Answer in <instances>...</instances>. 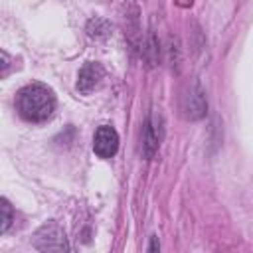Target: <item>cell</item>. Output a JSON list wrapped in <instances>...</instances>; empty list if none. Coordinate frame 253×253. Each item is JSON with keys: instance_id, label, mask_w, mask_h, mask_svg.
Listing matches in <instances>:
<instances>
[{"instance_id": "cell-1", "label": "cell", "mask_w": 253, "mask_h": 253, "mask_svg": "<svg viewBox=\"0 0 253 253\" xmlns=\"http://www.w3.org/2000/svg\"><path fill=\"white\" fill-rule=\"evenodd\" d=\"M16 109L20 117L30 123L47 121L55 111V95L51 89H47L42 83L26 85L24 89L18 91Z\"/></svg>"}, {"instance_id": "cell-2", "label": "cell", "mask_w": 253, "mask_h": 253, "mask_svg": "<svg viewBox=\"0 0 253 253\" xmlns=\"http://www.w3.org/2000/svg\"><path fill=\"white\" fill-rule=\"evenodd\" d=\"M36 249L40 251H63L69 249L65 233L57 223H47L36 233Z\"/></svg>"}, {"instance_id": "cell-3", "label": "cell", "mask_w": 253, "mask_h": 253, "mask_svg": "<svg viewBox=\"0 0 253 253\" xmlns=\"http://www.w3.org/2000/svg\"><path fill=\"white\" fill-rule=\"evenodd\" d=\"M117 148H119V134L113 126L109 125H103L97 128L95 136H93V150L97 156L101 158H111L117 154Z\"/></svg>"}, {"instance_id": "cell-4", "label": "cell", "mask_w": 253, "mask_h": 253, "mask_svg": "<svg viewBox=\"0 0 253 253\" xmlns=\"http://www.w3.org/2000/svg\"><path fill=\"white\" fill-rule=\"evenodd\" d=\"M101 79H103V67L97 61H87L77 73V85L75 87L81 93H89L101 83Z\"/></svg>"}, {"instance_id": "cell-5", "label": "cell", "mask_w": 253, "mask_h": 253, "mask_svg": "<svg viewBox=\"0 0 253 253\" xmlns=\"http://www.w3.org/2000/svg\"><path fill=\"white\" fill-rule=\"evenodd\" d=\"M160 138H162V126H160L156 117H150L144 130H142V152H144V156H148V158L154 156V152L158 150Z\"/></svg>"}, {"instance_id": "cell-6", "label": "cell", "mask_w": 253, "mask_h": 253, "mask_svg": "<svg viewBox=\"0 0 253 253\" xmlns=\"http://www.w3.org/2000/svg\"><path fill=\"white\" fill-rule=\"evenodd\" d=\"M0 211H2V225H0V231H2V233H6V231H8V227H10V223H12V219H14L12 206H10V202H8L6 198H2V200H0Z\"/></svg>"}, {"instance_id": "cell-7", "label": "cell", "mask_w": 253, "mask_h": 253, "mask_svg": "<svg viewBox=\"0 0 253 253\" xmlns=\"http://www.w3.org/2000/svg\"><path fill=\"white\" fill-rule=\"evenodd\" d=\"M6 69H8V55L6 51H2V75H6Z\"/></svg>"}, {"instance_id": "cell-8", "label": "cell", "mask_w": 253, "mask_h": 253, "mask_svg": "<svg viewBox=\"0 0 253 253\" xmlns=\"http://www.w3.org/2000/svg\"><path fill=\"white\" fill-rule=\"evenodd\" d=\"M158 249V243H156V237H152V245H150V251H156Z\"/></svg>"}]
</instances>
